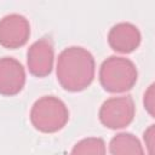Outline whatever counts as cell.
<instances>
[{
	"mask_svg": "<svg viewBox=\"0 0 155 155\" xmlns=\"http://www.w3.org/2000/svg\"><path fill=\"white\" fill-rule=\"evenodd\" d=\"M153 137H154V125H150V127L144 132V140H145V145L148 147L149 155H153Z\"/></svg>",
	"mask_w": 155,
	"mask_h": 155,
	"instance_id": "cell-12",
	"label": "cell"
},
{
	"mask_svg": "<svg viewBox=\"0 0 155 155\" xmlns=\"http://www.w3.org/2000/svg\"><path fill=\"white\" fill-rule=\"evenodd\" d=\"M54 50L52 40L44 36L33 42L27 52V64L31 75L36 78L47 76L53 68Z\"/></svg>",
	"mask_w": 155,
	"mask_h": 155,
	"instance_id": "cell-6",
	"label": "cell"
},
{
	"mask_svg": "<svg viewBox=\"0 0 155 155\" xmlns=\"http://www.w3.org/2000/svg\"><path fill=\"white\" fill-rule=\"evenodd\" d=\"M69 120V110L65 103L54 96H44L36 99L30 110L33 126L44 133H53L62 130Z\"/></svg>",
	"mask_w": 155,
	"mask_h": 155,
	"instance_id": "cell-3",
	"label": "cell"
},
{
	"mask_svg": "<svg viewBox=\"0 0 155 155\" xmlns=\"http://www.w3.org/2000/svg\"><path fill=\"white\" fill-rule=\"evenodd\" d=\"M94 70L96 64L92 53L81 46H69L57 58V80L64 90L70 92L87 88L93 81Z\"/></svg>",
	"mask_w": 155,
	"mask_h": 155,
	"instance_id": "cell-1",
	"label": "cell"
},
{
	"mask_svg": "<svg viewBox=\"0 0 155 155\" xmlns=\"http://www.w3.org/2000/svg\"><path fill=\"white\" fill-rule=\"evenodd\" d=\"M25 84V70L13 57L0 58V94L15 96Z\"/></svg>",
	"mask_w": 155,
	"mask_h": 155,
	"instance_id": "cell-7",
	"label": "cell"
},
{
	"mask_svg": "<svg viewBox=\"0 0 155 155\" xmlns=\"http://www.w3.org/2000/svg\"><path fill=\"white\" fill-rule=\"evenodd\" d=\"M144 107L148 113L154 116V84H151L144 93Z\"/></svg>",
	"mask_w": 155,
	"mask_h": 155,
	"instance_id": "cell-11",
	"label": "cell"
},
{
	"mask_svg": "<svg viewBox=\"0 0 155 155\" xmlns=\"http://www.w3.org/2000/svg\"><path fill=\"white\" fill-rule=\"evenodd\" d=\"M69 155H105V143L99 137H87L79 140Z\"/></svg>",
	"mask_w": 155,
	"mask_h": 155,
	"instance_id": "cell-10",
	"label": "cell"
},
{
	"mask_svg": "<svg viewBox=\"0 0 155 155\" xmlns=\"http://www.w3.org/2000/svg\"><path fill=\"white\" fill-rule=\"evenodd\" d=\"M142 35L139 29L130 22H120L111 27L108 33L110 47L120 53H131L140 45Z\"/></svg>",
	"mask_w": 155,
	"mask_h": 155,
	"instance_id": "cell-8",
	"label": "cell"
},
{
	"mask_svg": "<svg viewBox=\"0 0 155 155\" xmlns=\"http://www.w3.org/2000/svg\"><path fill=\"white\" fill-rule=\"evenodd\" d=\"M30 35L29 21L19 13H10L0 19V45L18 48L27 44Z\"/></svg>",
	"mask_w": 155,
	"mask_h": 155,
	"instance_id": "cell-5",
	"label": "cell"
},
{
	"mask_svg": "<svg viewBox=\"0 0 155 155\" xmlns=\"http://www.w3.org/2000/svg\"><path fill=\"white\" fill-rule=\"evenodd\" d=\"M111 155H145L139 139L130 132L115 134L109 143Z\"/></svg>",
	"mask_w": 155,
	"mask_h": 155,
	"instance_id": "cell-9",
	"label": "cell"
},
{
	"mask_svg": "<svg viewBox=\"0 0 155 155\" xmlns=\"http://www.w3.org/2000/svg\"><path fill=\"white\" fill-rule=\"evenodd\" d=\"M136 113L134 102L131 96L111 97L103 102L99 108V121L110 130H119L128 126Z\"/></svg>",
	"mask_w": 155,
	"mask_h": 155,
	"instance_id": "cell-4",
	"label": "cell"
},
{
	"mask_svg": "<svg viewBox=\"0 0 155 155\" xmlns=\"http://www.w3.org/2000/svg\"><path fill=\"white\" fill-rule=\"evenodd\" d=\"M138 79L134 63L125 57L110 56L103 61L99 68V82L111 93H121L131 90Z\"/></svg>",
	"mask_w": 155,
	"mask_h": 155,
	"instance_id": "cell-2",
	"label": "cell"
}]
</instances>
